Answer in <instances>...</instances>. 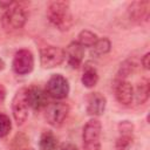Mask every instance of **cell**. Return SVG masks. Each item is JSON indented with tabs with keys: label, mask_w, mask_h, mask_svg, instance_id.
Segmentation results:
<instances>
[{
	"label": "cell",
	"mask_w": 150,
	"mask_h": 150,
	"mask_svg": "<svg viewBox=\"0 0 150 150\" xmlns=\"http://www.w3.org/2000/svg\"><path fill=\"white\" fill-rule=\"evenodd\" d=\"M96 41H97V35L95 33L88 29H83L79 33L76 42L84 48V47H93L96 43Z\"/></svg>",
	"instance_id": "18"
},
{
	"label": "cell",
	"mask_w": 150,
	"mask_h": 150,
	"mask_svg": "<svg viewBox=\"0 0 150 150\" xmlns=\"http://www.w3.org/2000/svg\"><path fill=\"white\" fill-rule=\"evenodd\" d=\"M69 114V107L67 103L63 102H56L52 103L46 109V120L47 122L53 127H60L64 122Z\"/></svg>",
	"instance_id": "8"
},
{
	"label": "cell",
	"mask_w": 150,
	"mask_h": 150,
	"mask_svg": "<svg viewBox=\"0 0 150 150\" xmlns=\"http://www.w3.org/2000/svg\"><path fill=\"white\" fill-rule=\"evenodd\" d=\"M5 67H6L5 61H4V60L0 57V71H1V70H4V69H5Z\"/></svg>",
	"instance_id": "27"
},
{
	"label": "cell",
	"mask_w": 150,
	"mask_h": 150,
	"mask_svg": "<svg viewBox=\"0 0 150 150\" xmlns=\"http://www.w3.org/2000/svg\"><path fill=\"white\" fill-rule=\"evenodd\" d=\"M128 15L130 20L141 23L143 21L149 20L150 15V2L148 0L134 1L128 7Z\"/></svg>",
	"instance_id": "9"
},
{
	"label": "cell",
	"mask_w": 150,
	"mask_h": 150,
	"mask_svg": "<svg viewBox=\"0 0 150 150\" xmlns=\"http://www.w3.org/2000/svg\"><path fill=\"white\" fill-rule=\"evenodd\" d=\"M115 142V150H130L134 142V132H118Z\"/></svg>",
	"instance_id": "17"
},
{
	"label": "cell",
	"mask_w": 150,
	"mask_h": 150,
	"mask_svg": "<svg viewBox=\"0 0 150 150\" xmlns=\"http://www.w3.org/2000/svg\"><path fill=\"white\" fill-rule=\"evenodd\" d=\"M135 67H136V63L134 62V60H131V59L125 60V61L121 64L120 70H118V73H117V81L125 80V77L135 69Z\"/></svg>",
	"instance_id": "20"
},
{
	"label": "cell",
	"mask_w": 150,
	"mask_h": 150,
	"mask_svg": "<svg viewBox=\"0 0 150 150\" xmlns=\"http://www.w3.org/2000/svg\"><path fill=\"white\" fill-rule=\"evenodd\" d=\"M60 150H77L76 145H74L73 143H62L60 145Z\"/></svg>",
	"instance_id": "25"
},
{
	"label": "cell",
	"mask_w": 150,
	"mask_h": 150,
	"mask_svg": "<svg viewBox=\"0 0 150 150\" xmlns=\"http://www.w3.org/2000/svg\"><path fill=\"white\" fill-rule=\"evenodd\" d=\"M46 14L48 21L61 32L69 30L74 23L69 2L67 1H52L47 7Z\"/></svg>",
	"instance_id": "1"
},
{
	"label": "cell",
	"mask_w": 150,
	"mask_h": 150,
	"mask_svg": "<svg viewBox=\"0 0 150 150\" xmlns=\"http://www.w3.org/2000/svg\"><path fill=\"white\" fill-rule=\"evenodd\" d=\"M149 94H150V84H149V81L146 79H144L137 84L136 91H134V96H136L137 103L143 104L144 102L148 101Z\"/></svg>",
	"instance_id": "16"
},
{
	"label": "cell",
	"mask_w": 150,
	"mask_h": 150,
	"mask_svg": "<svg viewBox=\"0 0 150 150\" xmlns=\"http://www.w3.org/2000/svg\"><path fill=\"white\" fill-rule=\"evenodd\" d=\"M91 54L100 56V55H104L107 53H109L110 48H111V42L108 38H102V39H97L96 43L91 47Z\"/></svg>",
	"instance_id": "19"
},
{
	"label": "cell",
	"mask_w": 150,
	"mask_h": 150,
	"mask_svg": "<svg viewBox=\"0 0 150 150\" xmlns=\"http://www.w3.org/2000/svg\"><path fill=\"white\" fill-rule=\"evenodd\" d=\"M115 96H116V100L121 104H123V105L131 104V102L134 100V87H132V84L127 80L116 81Z\"/></svg>",
	"instance_id": "11"
},
{
	"label": "cell",
	"mask_w": 150,
	"mask_h": 150,
	"mask_svg": "<svg viewBox=\"0 0 150 150\" xmlns=\"http://www.w3.org/2000/svg\"><path fill=\"white\" fill-rule=\"evenodd\" d=\"M107 107V98L98 91L90 93L87 97V114L90 116H100L104 112Z\"/></svg>",
	"instance_id": "10"
},
{
	"label": "cell",
	"mask_w": 150,
	"mask_h": 150,
	"mask_svg": "<svg viewBox=\"0 0 150 150\" xmlns=\"http://www.w3.org/2000/svg\"><path fill=\"white\" fill-rule=\"evenodd\" d=\"M29 103L27 98V88H20L16 90L12 100V112L14 121L18 125H22L28 118Z\"/></svg>",
	"instance_id": "4"
},
{
	"label": "cell",
	"mask_w": 150,
	"mask_h": 150,
	"mask_svg": "<svg viewBox=\"0 0 150 150\" xmlns=\"http://www.w3.org/2000/svg\"><path fill=\"white\" fill-rule=\"evenodd\" d=\"M149 59H150V53H145L143 55V57L141 59V63H142L143 68L146 69V70L149 69Z\"/></svg>",
	"instance_id": "24"
},
{
	"label": "cell",
	"mask_w": 150,
	"mask_h": 150,
	"mask_svg": "<svg viewBox=\"0 0 150 150\" xmlns=\"http://www.w3.org/2000/svg\"><path fill=\"white\" fill-rule=\"evenodd\" d=\"M101 131L102 125L97 118H90L83 127L82 142L84 150L101 149Z\"/></svg>",
	"instance_id": "3"
},
{
	"label": "cell",
	"mask_w": 150,
	"mask_h": 150,
	"mask_svg": "<svg viewBox=\"0 0 150 150\" xmlns=\"http://www.w3.org/2000/svg\"><path fill=\"white\" fill-rule=\"evenodd\" d=\"M64 52H66L68 64L71 68H79L83 61V57H84V48L74 41V42L68 45V47Z\"/></svg>",
	"instance_id": "13"
},
{
	"label": "cell",
	"mask_w": 150,
	"mask_h": 150,
	"mask_svg": "<svg viewBox=\"0 0 150 150\" xmlns=\"http://www.w3.org/2000/svg\"><path fill=\"white\" fill-rule=\"evenodd\" d=\"M118 132H134V124L130 121H121L118 124Z\"/></svg>",
	"instance_id": "23"
},
{
	"label": "cell",
	"mask_w": 150,
	"mask_h": 150,
	"mask_svg": "<svg viewBox=\"0 0 150 150\" xmlns=\"http://www.w3.org/2000/svg\"><path fill=\"white\" fill-rule=\"evenodd\" d=\"M13 70L18 75H26L34 68V56L28 49H19L13 57Z\"/></svg>",
	"instance_id": "7"
},
{
	"label": "cell",
	"mask_w": 150,
	"mask_h": 150,
	"mask_svg": "<svg viewBox=\"0 0 150 150\" xmlns=\"http://www.w3.org/2000/svg\"><path fill=\"white\" fill-rule=\"evenodd\" d=\"M22 150H34V149L30 148V146H27V148H25V149H22Z\"/></svg>",
	"instance_id": "28"
},
{
	"label": "cell",
	"mask_w": 150,
	"mask_h": 150,
	"mask_svg": "<svg viewBox=\"0 0 150 150\" xmlns=\"http://www.w3.org/2000/svg\"><path fill=\"white\" fill-rule=\"evenodd\" d=\"M5 97H6V89H5V87L0 83V103L4 102Z\"/></svg>",
	"instance_id": "26"
},
{
	"label": "cell",
	"mask_w": 150,
	"mask_h": 150,
	"mask_svg": "<svg viewBox=\"0 0 150 150\" xmlns=\"http://www.w3.org/2000/svg\"><path fill=\"white\" fill-rule=\"evenodd\" d=\"M98 81V74L97 70L91 67V66H87L83 70L82 77H81V82L86 88H93L96 86Z\"/></svg>",
	"instance_id": "15"
},
{
	"label": "cell",
	"mask_w": 150,
	"mask_h": 150,
	"mask_svg": "<svg viewBox=\"0 0 150 150\" xmlns=\"http://www.w3.org/2000/svg\"><path fill=\"white\" fill-rule=\"evenodd\" d=\"M57 138L52 131L47 130L41 134L39 141V150H57Z\"/></svg>",
	"instance_id": "14"
},
{
	"label": "cell",
	"mask_w": 150,
	"mask_h": 150,
	"mask_svg": "<svg viewBox=\"0 0 150 150\" xmlns=\"http://www.w3.org/2000/svg\"><path fill=\"white\" fill-rule=\"evenodd\" d=\"M12 130V121L6 114H0V138L6 137Z\"/></svg>",
	"instance_id": "21"
},
{
	"label": "cell",
	"mask_w": 150,
	"mask_h": 150,
	"mask_svg": "<svg viewBox=\"0 0 150 150\" xmlns=\"http://www.w3.org/2000/svg\"><path fill=\"white\" fill-rule=\"evenodd\" d=\"M13 141H14L13 143H14L15 150H22V149L28 146V138L23 134H18Z\"/></svg>",
	"instance_id": "22"
},
{
	"label": "cell",
	"mask_w": 150,
	"mask_h": 150,
	"mask_svg": "<svg viewBox=\"0 0 150 150\" xmlns=\"http://www.w3.org/2000/svg\"><path fill=\"white\" fill-rule=\"evenodd\" d=\"M66 59V52L61 47L48 46L40 50V62L42 68L49 69L60 66Z\"/></svg>",
	"instance_id": "5"
},
{
	"label": "cell",
	"mask_w": 150,
	"mask_h": 150,
	"mask_svg": "<svg viewBox=\"0 0 150 150\" xmlns=\"http://www.w3.org/2000/svg\"><path fill=\"white\" fill-rule=\"evenodd\" d=\"M47 94L56 100L66 98L69 94V82L61 74H54L49 77L46 87Z\"/></svg>",
	"instance_id": "6"
},
{
	"label": "cell",
	"mask_w": 150,
	"mask_h": 150,
	"mask_svg": "<svg viewBox=\"0 0 150 150\" xmlns=\"http://www.w3.org/2000/svg\"><path fill=\"white\" fill-rule=\"evenodd\" d=\"M28 18V13L26 7L16 1H12L11 6L4 9V14L1 18V25L7 32H14L21 29Z\"/></svg>",
	"instance_id": "2"
},
{
	"label": "cell",
	"mask_w": 150,
	"mask_h": 150,
	"mask_svg": "<svg viewBox=\"0 0 150 150\" xmlns=\"http://www.w3.org/2000/svg\"><path fill=\"white\" fill-rule=\"evenodd\" d=\"M27 98L29 107H32L34 110H40L48 104L47 91L42 90L39 87H30L29 89H27Z\"/></svg>",
	"instance_id": "12"
}]
</instances>
